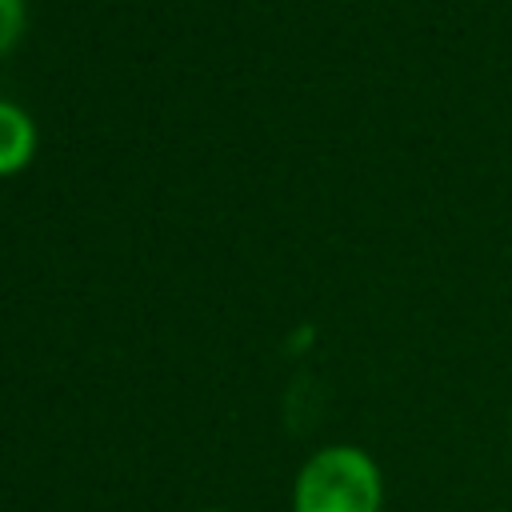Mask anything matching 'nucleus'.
<instances>
[{
  "mask_svg": "<svg viewBox=\"0 0 512 512\" xmlns=\"http://www.w3.org/2000/svg\"><path fill=\"white\" fill-rule=\"evenodd\" d=\"M204 512H216V508H204Z\"/></svg>",
  "mask_w": 512,
  "mask_h": 512,
  "instance_id": "5",
  "label": "nucleus"
},
{
  "mask_svg": "<svg viewBox=\"0 0 512 512\" xmlns=\"http://www.w3.org/2000/svg\"><path fill=\"white\" fill-rule=\"evenodd\" d=\"M28 24V4L24 0H0V56L24 36Z\"/></svg>",
  "mask_w": 512,
  "mask_h": 512,
  "instance_id": "3",
  "label": "nucleus"
},
{
  "mask_svg": "<svg viewBox=\"0 0 512 512\" xmlns=\"http://www.w3.org/2000/svg\"><path fill=\"white\" fill-rule=\"evenodd\" d=\"M36 156V120L24 104L0 96V176H16Z\"/></svg>",
  "mask_w": 512,
  "mask_h": 512,
  "instance_id": "2",
  "label": "nucleus"
},
{
  "mask_svg": "<svg viewBox=\"0 0 512 512\" xmlns=\"http://www.w3.org/2000/svg\"><path fill=\"white\" fill-rule=\"evenodd\" d=\"M508 440H512V412H508Z\"/></svg>",
  "mask_w": 512,
  "mask_h": 512,
  "instance_id": "4",
  "label": "nucleus"
},
{
  "mask_svg": "<svg viewBox=\"0 0 512 512\" xmlns=\"http://www.w3.org/2000/svg\"><path fill=\"white\" fill-rule=\"evenodd\" d=\"M384 472L372 452L356 444H328L312 452L292 484V512H380Z\"/></svg>",
  "mask_w": 512,
  "mask_h": 512,
  "instance_id": "1",
  "label": "nucleus"
}]
</instances>
